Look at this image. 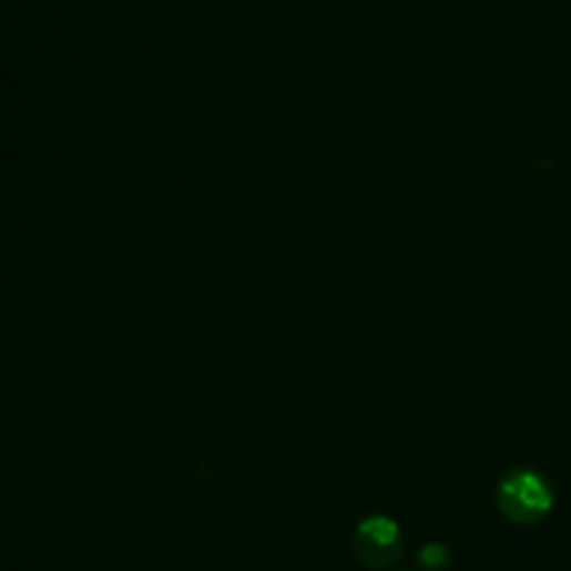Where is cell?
<instances>
[{
	"mask_svg": "<svg viewBox=\"0 0 571 571\" xmlns=\"http://www.w3.org/2000/svg\"><path fill=\"white\" fill-rule=\"evenodd\" d=\"M355 553L370 569H387L402 555V536L394 520L375 516L355 531Z\"/></svg>",
	"mask_w": 571,
	"mask_h": 571,
	"instance_id": "obj_2",
	"label": "cell"
},
{
	"mask_svg": "<svg viewBox=\"0 0 571 571\" xmlns=\"http://www.w3.org/2000/svg\"><path fill=\"white\" fill-rule=\"evenodd\" d=\"M418 562L427 571H447L449 569V551L442 544H429L420 549Z\"/></svg>",
	"mask_w": 571,
	"mask_h": 571,
	"instance_id": "obj_3",
	"label": "cell"
},
{
	"mask_svg": "<svg viewBox=\"0 0 571 571\" xmlns=\"http://www.w3.org/2000/svg\"><path fill=\"white\" fill-rule=\"evenodd\" d=\"M498 507L516 524H536L549 516L553 493L540 473L520 469L500 480Z\"/></svg>",
	"mask_w": 571,
	"mask_h": 571,
	"instance_id": "obj_1",
	"label": "cell"
}]
</instances>
